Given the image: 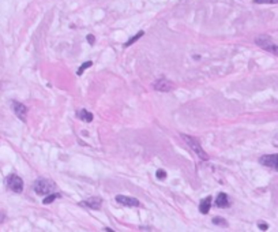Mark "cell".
<instances>
[{"label": "cell", "instance_id": "1", "mask_svg": "<svg viewBox=\"0 0 278 232\" xmlns=\"http://www.w3.org/2000/svg\"><path fill=\"white\" fill-rule=\"evenodd\" d=\"M55 188H56V184L53 182L48 180V179H44V178H38L34 183V191L38 195H48L51 193H55L53 191Z\"/></svg>", "mask_w": 278, "mask_h": 232}, {"label": "cell", "instance_id": "2", "mask_svg": "<svg viewBox=\"0 0 278 232\" xmlns=\"http://www.w3.org/2000/svg\"><path fill=\"white\" fill-rule=\"evenodd\" d=\"M181 138L184 139V141H185V144H187L188 146H190L191 149H192V150L195 152V153H196L198 156H199V158H200V160H203V161H207V160H208V156H207V153L203 150V149H202V146L199 145V142H198L196 139L192 138V137H190V135H181Z\"/></svg>", "mask_w": 278, "mask_h": 232}, {"label": "cell", "instance_id": "3", "mask_svg": "<svg viewBox=\"0 0 278 232\" xmlns=\"http://www.w3.org/2000/svg\"><path fill=\"white\" fill-rule=\"evenodd\" d=\"M255 44L259 45L260 48H263L264 51L271 52V54L278 56V45H274L273 42H271L270 37H266V36H259V37L255 38Z\"/></svg>", "mask_w": 278, "mask_h": 232}, {"label": "cell", "instance_id": "4", "mask_svg": "<svg viewBox=\"0 0 278 232\" xmlns=\"http://www.w3.org/2000/svg\"><path fill=\"white\" fill-rule=\"evenodd\" d=\"M7 186L10 190L14 191V193H22L23 191V180L15 174L10 175L7 178Z\"/></svg>", "mask_w": 278, "mask_h": 232}, {"label": "cell", "instance_id": "5", "mask_svg": "<svg viewBox=\"0 0 278 232\" xmlns=\"http://www.w3.org/2000/svg\"><path fill=\"white\" fill-rule=\"evenodd\" d=\"M259 162L264 167H269L274 171H278V153L277 154H264L259 158Z\"/></svg>", "mask_w": 278, "mask_h": 232}, {"label": "cell", "instance_id": "6", "mask_svg": "<svg viewBox=\"0 0 278 232\" xmlns=\"http://www.w3.org/2000/svg\"><path fill=\"white\" fill-rule=\"evenodd\" d=\"M116 202L124 205V206H130V208H137L141 206V202L137 198H132V197H125V195H116Z\"/></svg>", "mask_w": 278, "mask_h": 232}, {"label": "cell", "instance_id": "7", "mask_svg": "<svg viewBox=\"0 0 278 232\" xmlns=\"http://www.w3.org/2000/svg\"><path fill=\"white\" fill-rule=\"evenodd\" d=\"M12 109H14L15 115L21 119L22 122H26V116H27V107L22 102L12 101Z\"/></svg>", "mask_w": 278, "mask_h": 232}, {"label": "cell", "instance_id": "8", "mask_svg": "<svg viewBox=\"0 0 278 232\" xmlns=\"http://www.w3.org/2000/svg\"><path fill=\"white\" fill-rule=\"evenodd\" d=\"M153 88H154V90H157V92H169V90H172L173 85H172V82H169L168 79L161 78L154 82Z\"/></svg>", "mask_w": 278, "mask_h": 232}, {"label": "cell", "instance_id": "9", "mask_svg": "<svg viewBox=\"0 0 278 232\" xmlns=\"http://www.w3.org/2000/svg\"><path fill=\"white\" fill-rule=\"evenodd\" d=\"M82 205H85V206H87L90 209H94V210H98V209L101 208V205H102V201H101V198L93 197V198H89V200L83 201V202H82Z\"/></svg>", "mask_w": 278, "mask_h": 232}, {"label": "cell", "instance_id": "10", "mask_svg": "<svg viewBox=\"0 0 278 232\" xmlns=\"http://www.w3.org/2000/svg\"><path fill=\"white\" fill-rule=\"evenodd\" d=\"M229 198L225 193H220L218 197L216 198V206L217 208H228L229 206Z\"/></svg>", "mask_w": 278, "mask_h": 232}, {"label": "cell", "instance_id": "11", "mask_svg": "<svg viewBox=\"0 0 278 232\" xmlns=\"http://www.w3.org/2000/svg\"><path fill=\"white\" fill-rule=\"evenodd\" d=\"M210 208H211V197H206L204 200L200 201L199 204V212L203 214H207L210 212Z\"/></svg>", "mask_w": 278, "mask_h": 232}, {"label": "cell", "instance_id": "12", "mask_svg": "<svg viewBox=\"0 0 278 232\" xmlns=\"http://www.w3.org/2000/svg\"><path fill=\"white\" fill-rule=\"evenodd\" d=\"M78 118L81 119V120L86 122V123H90V122L93 120V115H91V112L86 111V109H81V111H78Z\"/></svg>", "mask_w": 278, "mask_h": 232}, {"label": "cell", "instance_id": "13", "mask_svg": "<svg viewBox=\"0 0 278 232\" xmlns=\"http://www.w3.org/2000/svg\"><path fill=\"white\" fill-rule=\"evenodd\" d=\"M143 34H145V32H142V30H141L139 33H137V34H135L134 37H131L130 40H128V41H125L124 44H123V46H124V48H127V46L132 45V44H134V42H137V41H138V40L141 38V37H143Z\"/></svg>", "mask_w": 278, "mask_h": 232}, {"label": "cell", "instance_id": "14", "mask_svg": "<svg viewBox=\"0 0 278 232\" xmlns=\"http://www.w3.org/2000/svg\"><path fill=\"white\" fill-rule=\"evenodd\" d=\"M60 197H61V195L59 194V193H51V194H48V195H46V197L44 198V201H42V202H44L45 205H48V204H52V202H53V201L56 200V198H60Z\"/></svg>", "mask_w": 278, "mask_h": 232}, {"label": "cell", "instance_id": "15", "mask_svg": "<svg viewBox=\"0 0 278 232\" xmlns=\"http://www.w3.org/2000/svg\"><path fill=\"white\" fill-rule=\"evenodd\" d=\"M91 66H93V62H90V60L83 63V64H82L81 67H79V70H78V75H82L85 72V70H87L89 67H91Z\"/></svg>", "mask_w": 278, "mask_h": 232}, {"label": "cell", "instance_id": "16", "mask_svg": "<svg viewBox=\"0 0 278 232\" xmlns=\"http://www.w3.org/2000/svg\"><path fill=\"white\" fill-rule=\"evenodd\" d=\"M213 224H216V225H228L226 220L222 218V217H214L213 218Z\"/></svg>", "mask_w": 278, "mask_h": 232}, {"label": "cell", "instance_id": "17", "mask_svg": "<svg viewBox=\"0 0 278 232\" xmlns=\"http://www.w3.org/2000/svg\"><path fill=\"white\" fill-rule=\"evenodd\" d=\"M254 3H256V4H276V3H278V0H254Z\"/></svg>", "mask_w": 278, "mask_h": 232}, {"label": "cell", "instance_id": "18", "mask_svg": "<svg viewBox=\"0 0 278 232\" xmlns=\"http://www.w3.org/2000/svg\"><path fill=\"white\" fill-rule=\"evenodd\" d=\"M155 176H157V179H165L166 178V172H165L164 170H158L157 172H155Z\"/></svg>", "mask_w": 278, "mask_h": 232}, {"label": "cell", "instance_id": "19", "mask_svg": "<svg viewBox=\"0 0 278 232\" xmlns=\"http://www.w3.org/2000/svg\"><path fill=\"white\" fill-rule=\"evenodd\" d=\"M258 227L260 228V230H263V231H266L267 228H269V225H267L266 223H264V221H259V223H258Z\"/></svg>", "mask_w": 278, "mask_h": 232}, {"label": "cell", "instance_id": "20", "mask_svg": "<svg viewBox=\"0 0 278 232\" xmlns=\"http://www.w3.org/2000/svg\"><path fill=\"white\" fill-rule=\"evenodd\" d=\"M86 38H87V42H89V44H90V45L94 44L95 38H94V36H93V34H87V37H86Z\"/></svg>", "mask_w": 278, "mask_h": 232}, {"label": "cell", "instance_id": "21", "mask_svg": "<svg viewBox=\"0 0 278 232\" xmlns=\"http://www.w3.org/2000/svg\"><path fill=\"white\" fill-rule=\"evenodd\" d=\"M104 231H108V232H112L113 230H111V228H104Z\"/></svg>", "mask_w": 278, "mask_h": 232}]
</instances>
